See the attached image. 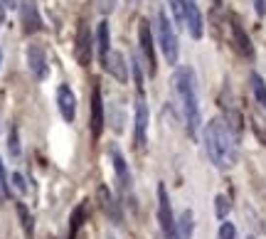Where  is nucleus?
I'll return each instance as SVG.
<instances>
[{
    "label": "nucleus",
    "instance_id": "26",
    "mask_svg": "<svg viewBox=\"0 0 266 239\" xmlns=\"http://www.w3.org/2000/svg\"><path fill=\"white\" fill-rule=\"evenodd\" d=\"M131 67H133V82H136V87L143 89V72H141V62H138V57H133Z\"/></svg>",
    "mask_w": 266,
    "mask_h": 239
},
{
    "label": "nucleus",
    "instance_id": "12",
    "mask_svg": "<svg viewBox=\"0 0 266 239\" xmlns=\"http://www.w3.org/2000/svg\"><path fill=\"white\" fill-rule=\"evenodd\" d=\"M57 109L67 124H71L74 116H77V96H74V92L67 84H59L57 89Z\"/></svg>",
    "mask_w": 266,
    "mask_h": 239
},
{
    "label": "nucleus",
    "instance_id": "9",
    "mask_svg": "<svg viewBox=\"0 0 266 239\" xmlns=\"http://www.w3.org/2000/svg\"><path fill=\"white\" fill-rule=\"evenodd\" d=\"M108 158H111V165H113V173H116V180H119L121 190L128 192V187H131V173H128L126 158H124V153H121V148L116 143L108 146Z\"/></svg>",
    "mask_w": 266,
    "mask_h": 239
},
{
    "label": "nucleus",
    "instance_id": "23",
    "mask_svg": "<svg viewBox=\"0 0 266 239\" xmlns=\"http://www.w3.org/2000/svg\"><path fill=\"white\" fill-rule=\"evenodd\" d=\"M8 150H10L13 158L20 155V136H18V129L15 126L10 129V136H8Z\"/></svg>",
    "mask_w": 266,
    "mask_h": 239
},
{
    "label": "nucleus",
    "instance_id": "5",
    "mask_svg": "<svg viewBox=\"0 0 266 239\" xmlns=\"http://www.w3.org/2000/svg\"><path fill=\"white\" fill-rule=\"evenodd\" d=\"M74 57L82 67H89L91 57H94V35L89 22H82L77 30V37H74Z\"/></svg>",
    "mask_w": 266,
    "mask_h": 239
},
{
    "label": "nucleus",
    "instance_id": "20",
    "mask_svg": "<svg viewBox=\"0 0 266 239\" xmlns=\"http://www.w3.org/2000/svg\"><path fill=\"white\" fill-rule=\"evenodd\" d=\"M84 217H87V202L77 205V210H74V212H71V217H69V239L77 237L79 227L84 224Z\"/></svg>",
    "mask_w": 266,
    "mask_h": 239
},
{
    "label": "nucleus",
    "instance_id": "1",
    "mask_svg": "<svg viewBox=\"0 0 266 239\" xmlns=\"http://www.w3.org/2000/svg\"><path fill=\"white\" fill-rule=\"evenodd\" d=\"M205 148L214 168L230 170L237 163V143L224 118H212L205 126Z\"/></svg>",
    "mask_w": 266,
    "mask_h": 239
},
{
    "label": "nucleus",
    "instance_id": "28",
    "mask_svg": "<svg viewBox=\"0 0 266 239\" xmlns=\"http://www.w3.org/2000/svg\"><path fill=\"white\" fill-rule=\"evenodd\" d=\"M254 10H256L259 18H264L266 15V0H254Z\"/></svg>",
    "mask_w": 266,
    "mask_h": 239
},
{
    "label": "nucleus",
    "instance_id": "3",
    "mask_svg": "<svg viewBox=\"0 0 266 239\" xmlns=\"http://www.w3.org/2000/svg\"><path fill=\"white\" fill-rule=\"evenodd\" d=\"M158 45H160L163 57L168 59V64H175L180 47H177V35H175L173 22H170L165 10H158Z\"/></svg>",
    "mask_w": 266,
    "mask_h": 239
},
{
    "label": "nucleus",
    "instance_id": "2",
    "mask_svg": "<svg viewBox=\"0 0 266 239\" xmlns=\"http://www.w3.org/2000/svg\"><path fill=\"white\" fill-rule=\"evenodd\" d=\"M173 87L180 101V111L185 118V129L190 136H195L200 129V99H197V79L190 67H177L173 74Z\"/></svg>",
    "mask_w": 266,
    "mask_h": 239
},
{
    "label": "nucleus",
    "instance_id": "22",
    "mask_svg": "<svg viewBox=\"0 0 266 239\" xmlns=\"http://www.w3.org/2000/svg\"><path fill=\"white\" fill-rule=\"evenodd\" d=\"M230 210H232L230 197H227V195H217V197H214V215H217L219 220H227Z\"/></svg>",
    "mask_w": 266,
    "mask_h": 239
},
{
    "label": "nucleus",
    "instance_id": "32",
    "mask_svg": "<svg viewBox=\"0 0 266 239\" xmlns=\"http://www.w3.org/2000/svg\"><path fill=\"white\" fill-rule=\"evenodd\" d=\"M106 239H116V237H113V234H108V237H106Z\"/></svg>",
    "mask_w": 266,
    "mask_h": 239
},
{
    "label": "nucleus",
    "instance_id": "18",
    "mask_svg": "<svg viewBox=\"0 0 266 239\" xmlns=\"http://www.w3.org/2000/svg\"><path fill=\"white\" fill-rule=\"evenodd\" d=\"M193 229H195L193 210H185L175 222V239H193Z\"/></svg>",
    "mask_w": 266,
    "mask_h": 239
},
{
    "label": "nucleus",
    "instance_id": "10",
    "mask_svg": "<svg viewBox=\"0 0 266 239\" xmlns=\"http://www.w3.org/2000/svg\"><path fill=\"white\" fill-rule=\"evenodd\" d=\"M133 143L138 148H145L148 143V106L143 99L136 101V113H133Z\"/></svg>",
    "mask_w": 266,
    "mask_h": 239
},
{
    "label": "nucleus",
    "instance_id": "33",
    "mask_svg": "<svg viewBox=\"0 0 266 239\" xmlns=\"http://www.w3.org/2000/svg\"><path fill=\"white\" fill-rule=\"evenodd\" d=\"M0 62H3V52H0Z\"/></svg>",
    "mask_w": 266,
    "mask_h": 239
},
{
    "label": "nucleus",
    "instance_id": "13",
    "mask_svg": "<svg viewBox=\"0 0 266 239\" xmlns=\"http://www.w3.org/2000/svg\"><path fill=\"white\" fill-rule=\"evenodd\" d=\"M20 20H22V27L27 35H32L42 27V18H40V10H37L35 0H20Z\"/></svg>",
    "mask_w": 266,
    "mask_h": 239
},
{
    "label": "nucleus",
    "instance_id": "17",
    "mask_svg": "<svg viewBox=\"0 0 266 239\" xmlns=\"http://www.w3.org/2000/svg\"><path fill=\"white\" fill-rule=\"evenodd\" d=\"M94 45H96V55H99V62L106 64L108 55H111V32H108V22L101 20L96 25V35H94Z\"/></svg>",
    "mask_w": 266,
    "mask_h": 239
},
{
    "label": "nucleus",
    "instance_id": "6",
    "mask_svg": "<svg viewBox=\"0 0 266 239\" xmlns=\"http://www.w3.org/2000/svg\"><path fill=\"white\" fill-rule=\"evenodd\" d=\"M138 42H141V52L148 62V74L156 76L158 72V59H156V45H153V32H150V22L141 20L138 22Z\"/></svg>",
    "mask_w": 266,
    "mask_h": 239
},
{
    "label": "nucleus",
    "instance_id": "29",
    "mask_svg": "<svg viewBox=\"0 0 266 239\" xmlns=\"http://www.w3.org/2000/svg\"><path fill=\"white\" fill-rule=\"evenodd\" d=\"M3 3V8H15V0H0Z\"/></svg>",
    "mask_w": 266,
    "mask_h": 239
},
{
    "label": "nucleus",
    "instance_id": "8",
    "mask_svg": "<svg viewBox=\"0 0 266 239\" xmlns=\"http://www.w3.org/2000/svg\"><path fill=\"white\" fill-rule=\"evenodd\" d=\"M27 67L32 72V76L37 82H45L50 76V64H47V57H45V50L40 45H30L27 47Z\"/></svg>",
    "mask_w": 266,
    "mask_h": 239
},
{
    "label": "nucleus",
    "instance_id": "19",
    "mask_svg": "<svg viewBox=\"0 0 266 239\" xmlns=\"http://www.w3.org/2000/svg\"><path fill=\"white\" fill-rule=\"evenodd\" d=\"M15 210H18V217H20V227H22V232H25V239H32V237H35V220H32L30 210H27L22 202H18Z\"/></svg>",
    "mask_w": 266,
    "mask_h": 239
},
{
    "label": "nucleus",
    "instance_id": "15",
    "mask_svg": "<svg viewBox=\"0 0 266 239\" xmlns=\"http://www.w3.org/2000/svg\"><path fill=\"white\" fill-rule=\"evenodd\" d=\"M104 67L108 69V74L116 79L119 84H128V64H126V57H124L119 50H113V52L108 55V59H106Z\"/></svg>",
    "mask_w": 266,
    "mask_h": 239
},
{
    "label": "nucleus",
    "instance_id": "7",
    "mask_svg": "<svg viewBox=\"0 0 266 239\" xmlns=\"http://www.w3.org/2000/svg\"><path fill=\"white\" fill-rule=\"evenodd\" d=\"M182 18H185V25H187L190 37L200 39L202 32H205V25H202V13H200L197 0H182Z\"/></svg>",
    "mask_w": 266,
    "mask_h": 239
},
{
    "label": "nucleus",
    "instance_id": "16",
    "mask_svg": "<svg viewBox=\"0 0 266 239\" xmlns=\"http://www.w3.org/2000/svg\"><path fill=\"white\" fill-rule=\"evenodd\" d=\"M232 39H234V47H237V52H239L242 57L254 59V45H251L249 35L244 32V27L239 25L237 18H232Z\"/></svg>",
    "mask_w": 266,
    "mask_h": 239
},
{
    "label": "nucleus",
    "instance_id": "24",
    "mask_svg": "<svg viewBox=\"0 0 266 239\" xmlns=\"http://www.w3.org/2000/svg\"><path fill=\"white\" fill-rule=\"evenodd\" d=\"M219 239H237V227L232 222H222L219 224Z\"/></svg>",
    "mask_w": 266,
    "mask_h": 239
},
{
    "label": "nucleus",
    "instance_id": "30",
    "mask_svg": "<svg viewBox=\"0 0 266 239\" xmlns=\"http://www.w3.org/2000/svg\"><path fill=\"white\" fill-rule=\"evenodd\" d=\"M128 5H141V0H126Z\"/></svg>",
    "mask_w": 266,
    "mask_h": 239
},
{
    "label": "nucleus",
    "instance_id": "27",
    "mask_svg": "<svg viewBox=\"0 0 266 239\" xmlns=\"http://www.w3.org/2000/svg\"><path fill=\"white\" fill-rule=\"evenodd\" d=\"M13 185L18 187V192H27V183H25V178L20 173H13Z\"/></svg>",
    "mask_w": 266,
    "mask_h": 239
},
{
    "label": "nucleus",
    "instance_id": "4",
    "mask_svg": "<svg viewBox=\"0 0 266 239\" xmlns=\"http://www.w3.org/2000/svg\"><path fill=\"white\" fill-rule=\"evenodd\" d=\"M158 222L160 229L165 234V239H175V215H173V205L168 197V187L163 183H158Z\"/></svg>",
    "mask_w": 266,
    "mask_h": 239
},
{
    "label": "nucleus",
    "instance_id": "11",
    "mask_svg": "<svg viewBox=\"0 0 266 239\" xmlns=\"http://www.w3.org/2000/svg\"><path fill=\"white\" fill-rule=\"evenodd\" d=\"M104 133V99H101V87L94 82L91 89V138L99 141Z\"/></svg>",
    "mask_w": 266,
    "mask_h": 239
},
{
    "label": "nucleus",
    "instance_id": "34",
    "mask_svg": "<svg viewBox=\"0 0 266 239\" xmlns=\"http://www.w3.org/2000/svg\"><path fill=\"white\" fill-rule=\"evenodd\" d=\"M249 239H254V237H249Z\"/></svg>",
    "mask_w": 266,
    "mask_h": 239
},
{
    "label": "nucleus",
    "instance_id": "31",
    "mask_svg": "<svg viewBox=\"0 0 266 239\" xmlns=\"http://www.w3.org/2000/svg\"><path fill=\"white\" fill-rule=\"evenodd\" d=\"M0 200H5V197H3V190H0Z\"/></svg>",
    "mask_w": 266,
    "mask_h": 239
},
{
    "label": "nucleus",
    "instance_id": "25",
    "mask_svg": "<svg viewBox=\"0 0 266 239\" xmlns=\"http://www.w3.org/2000/svg\"><path fill=\"white\" fill-rule=\"evenodd\" d=\"M0 190H3V197H10V183H8V173H5L3 161H0Z\"/></svg>",
    "mask_w": 266,
    "mask_h": 239
},
{
    "label": "nucleus",
    "instance_id": "14",
    "mask_svg": "<svg viewBox=\"0 0 266 239\" xmlns=\"http://www.w3.org/2000/svg\"><path fill=\"white\" fill-rule=\"evenodd\" d=\"M99 207L104 210V215H106L108 220H113V224H121V222H124L121 207H119L116 197L111 195V190H108L106 185H101V187H99Z\"/></svg>",
    "mask_w": 266,
    "mask_h": 239
},
{
    "label": "nucleus",
    "instance_id": "21",
    "mask_svg": "<svg viewBox=\"0 0 266 239\" xmlns=\"http://www.w3.org/2000/svg\"><path fill=\"white\" fill-rule=\"evenodd\" d=\"M249 82H251V92H254V96H256V101L266 109V84H264V79H261V74H256V72H251V76H249Z\"/></svg>",
    "mask_w": 266,
    "mask_h": 239
}]
</instances>
